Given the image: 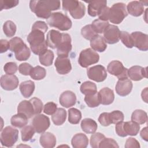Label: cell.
I'll use <instances>...</instances> for the list:
<instances>
[{"mask_svg":"<svg viewBox=\"0 0 148 148\" xmlns=\"http://www.w3.org/2000/svg\"><path fill=\"white\" fill-rule=\"evenodd\" d=\"M47 23L50 27H56L61 31H68L72 25L71 19L61 12L52 13L50 17L47 19Z\"/></svg>","mask_w":148,"mask_h":148,"instance_id":"obj_3","label":"cell"},{"mask_svg":"<svg viewBox=\"0 0 148 148\" xmlns=\"http://www.w3.org/2000/svg\"><path fill=\"white\" fill-rule=\"evenodd\" d=\"M88 77L97 82L104 81L107 77V72L105 68L101 65H97L90 67L87 70Z\"/></svg>","mask_w":148,"mask_h":148,"instance_id":"obj_8","label":"cell"},{"mask_svg":"<svg viewBox=\"0 0 148 148\" xmlns=\"http://www.w3.org/2000/svg\"><path fill=\"white\" fill-rule=\"evenodd\" d=\"M105 138V135L100 132L93 134L90 138V145L92 148H98L101 141Z\"/></svg>","mask_w":148,"mask_h":148,"instance_id":"obj_45","label":"cell"},{"mask_svg":"<svg viewBox=\"0 0 148 148\" xmlns=\"http://www.w3.org/2000/svg\"><path fill=\"white\" fill-rule=\"evenodd\" d=\"M99 54L91 48L83 50L78 58L79 65L83 68H87L91 65L97 63L99 61Z\"/></svg>","mask_w":148,"mask_h":148,"instance_id":"obj_6","label":"cell"},{"mask_svg":"<svg viewBox=\"0 0 148 148\" xmlns=\"http://www.w3.org/2000/svg\"><path fill=\"white\" fill-rule=\"evenodd\" d=\"M123 130L126 136H135L139 131L140 125L139 124L132 121L123 122Z\"/></svg>","mask_w":148,"mask_h":148,"instance_id":"obj_26","label":"cell"},{"mask_svg":"<svg viewBox=\"0 0 148 148\" xmlns=\"http://www.w3.org/2000/svg\"><path fill=\"white\" fill-rule=\"evenodd\" d=\"M120 39L122 43L128 48H132L134 47V43L132 37L126 31H120Z\"/></svg>","mask_w":148,"mask_h":148,"instance_id":"obj_43","label":"cell"},{"mask_svg":"<svg viewBox=\"0 0 148 148\" xmlns=\"http://www.w3.org/2000/svg\"><path fill=\"white\" fill-rule=\"evenodd\" d=\"M54 53L50 50H46L39 55L40 63L46 66L52 65L54 60Z\"/></svg>","mask_w":148,"mask_h":148,"instance_id":"obj_33","label":"cell"},{"mask_svg":"<svg viewBox=\"0 0 148 148\" xmlns=\"http://www.w3.org/2000/svg\"><path fill=\"white\" fill-rule=\"evenodd\" d=\"M128 77L134 81H139L143 78L147 77V68L135 65L128 69Z\"/></svg>","mask_w":148,"mask_h":148,"instance_id":"obj_16","label":"cell"},{"mask_svg":"<svg viewBox=\"0 0 148 148\" xmlns=\"http://www.w3.org/2000/svg\"><path fill=\"white\" fill-rule=\"evenodd\" d=\"M37 29L40 30L45 33L48 29V27L45 22L42 21H37L33 24L32 27V29Z\"/></svg>","mask_w":148,"mask_h":148,"instance_id":"obj_53","label":"cell"},{"mask_svg":"<svg viewBox=\"0 0 148 148\" xmlns=\"http://www.w3.org/2000/svg\"><path fill=\"white\" fill-rule=\"evenodd\" d=\"M82 119L81 112L76 108H70L68 110V121L72 124H77Z\"/></svg>","mask_w":148,"mask_h":148,"instance_id":"obj_36","label":"cell"},{"mask_svg":"<svg viewBox=\"0 0 148 148\" xmlns=\"http://www.w3.org/2000/svg\"><path fill=\"white\" fill-rule=\"evenodd\" d=\"M32 125L36 132L43 133L50 127V119L43 114H38L34 117L32 120Z\"/></svg>","mask_w":148,"mask_h":148,"instance_id":"obj_9","label":"cell"},{"mask_svg":"<svg viewBox=\"0 0 148 148\" xmlns=\"http://www.w3.org/2000/svg\"><path fill=\"white\" fill-rule=\"evenodd\" d=\"M140 135L143 139H144L145 141H147L148 136H147V127L143 128L141 130Z\"/></svg>","mask_w":148,"mask_h":148,"instance_id":"obj_57","label":"cell"},{"mask_svg":"<svg viewBox=\"0 0 148 148\" xmlns=\"http://www.w3.org/2000/svg\"><path fill=\"white\" fill-rule=\"evenodd\" d=\"M71 38L68 34H62V40L57 47V53L58 57H68L69 53L72 50Z\"/></svg>","mask_w":148,"mask_h":148,"instance_id":"obj_12","label":"cell"},{"mask_svg":"<svg viewBox=\"0 0 148 148\" xmlns=\"http://www.w3.org/2000/svg\"><path fill=\"white\" fill-rule=\"evenodd\" d=\"M35 83L31 80L22 82L20 84V90L22 95L26 98L30 97L35 90Z\"/></svg>","mask_w":148,"mask_h":148,"instance_id":"obj_29","label":"cell"},{"mask_svg":"<svg viewBox=\"0 0 148 148\" xmlns=\"http://www.w3.org/2000/svg\"><path fill=\"white\" fill-rule=\"evenodd\" d=\"M18 137V130L11 126H7L1 131L0 136L1 145L8 147H12L17 141Z\"/></svg>","mask_w":148,"mask_h":148,"instance_id":"obj_5","label":"cell"},{"mask_svg":"<svg viewBox=\"0 0 148 148\" xmlns=\"http://www.w3.org/2000/svg\"><path fill=\"white\" fill-rule=\"evenodd\" d=\"M84 101L90 108H95L100 105L98 92L94 94L86 95Z\"/></svg>","mask_w":148,"mask_h":148,"instance_id":"obj_42","label":"cell"},{"mask_svg":"<svg viewBox=\"0 0 148 148\" xmlns=\"http://www.w3.org/2000/svg\"><path fill=\"white\" fill-rule=\"evenodd\" d=\"M127 15L126 6L123 3H116L109 8V20L112 23L115 24L121 23Z\"/></svg>","mask_w":148,"mask_h":148,"instance_id":"obj_4","label":"cell"},{"mask_svg":"<svg viewBox=\"0 0 148 148\" xmlns=\"http://www.w3.org/2000/svg\"><path fill=\"white\" fill-rule=\"evenodd\" d=\"M107 71L119 79L128 77V69L125 68L122 62L118 60L111 61L107 66Z\"/></svg>","mask_w":148,"mask_h":148,"instance_id":"obj_7","label":"cell"},{"mask_svg":"<svg viewBox=\"0 0 148 148\" xmlns=\"http://www.w3.org/2000/svg\"><path fill=\"white\" fill-rule=\"evenodd\" d=\"M33 67L27 62H24L18 66L19 72L25 76L29 75Z\"/></svg>","mask_w":148,"mask_h":148,"instance_id":"obj_51","label":"cell"},{"mask_svg":"<svg viewBox=\"0 0 148 148\" xmlns=\"http://www.w3.org/2000/svg\"><path fill=\"white\" fill-rule=\"evenodd\" d=\"M17 65L14 62H9L5 64L3 70L7 75H13L17 71Z\"/></svg>","mask_w":148,"mask_h":148,"instance_id":"obj_49","label":"cell"},{"mask_svg":"<svg viewBox=\"0 0 148 148\" xmlns=\"http://www.w3.org/2000/svg\"><path fill=\"white\" fill-rule=\"evenodd\" d=\"M66 119V112L63 108H58L56 112L52 115L51 120L56 125L63 124Z\"/></svg>","mask_w":148,"mask_h":148,"instance_id":"obj_32","label":"cell"},{"mask_svg":"<svg viewBox=\"0 0 148 148\" xmlns=\"http://www.w3.org/2000/svg\"><path fill=\"white\" fill-rule=\"evenodd\" d=\"M17 113L24 114L28 117V119H30L34 115H35L33 105L29 100H24L18 104L17 107Z\"/></svg>","mask_w":148,"mask_h":148,"instance_id":"obj_21","label":"cell"},{"mask_svg":"<svg viewBox=\"0 0 148 148\" xmlns=\"http://www.w3.org/2000/svg\"><path fill=\"white\" fill-rule=\"evenodd\" d=\"M119 145L112 138H104L99 143V148H105V147H119Z\"/></svg>","mask_w":148,"mask_h":148,"instance_id":"obj_46","label":"cell"},{"mask_svg":"<svg viewBox=\"0 0 148 148\" xmlns=\"http://www.w3.org/2000/svg\"><path fill=\"white\" fill-rule=\"evenodd\" d=\"M18 79L14 75H5L1 77V86L7 91L16 89L18 85Z\"/></svg>","mask_w":148,"mask_h":148,"instance_id":"obj_14","label":"cell"},{"mask_svg":"<svg viewBox=\"0 0 148 148\" xmlns=\"http://www.w3.org/2000/svg\"><path fill=\"white\" fill-rule=\"evenodd\" d=\"M107 1L105 0H97L88 2V14L91 17H95L99 14L101 10L106 6Z\"/></svg>","mask_w":148,"mask_h":148,"instance_id":"obj_20","label":"cell"},{"mask_svg":"<svg viewBox=\"0 0 148 148\" xmlns=\"http://www.w3.org/2000/svg\"><path fill=\"white\" fill-rule=\"evenodd\" d=\"M98 121L103 126H109L111 124L109 119V113L103 112L101 113L98 117Z\"/></svg>","mask_w":148,"mask_h":148,"instance_id":"obj_52","label":"cell"},{"mask_svg":"<svg viewBox=\"0 0 148 148\" xmlns=\"http://www.w3.org/2000/svg\"><path fill=\"white\" fill-rule=\"evenodd\" d=\"M90 46L92 50L98 52H103L107 48L105 39L102 36L97 35L90 40Z\"/></svg>","mask_w":148,"mask_h":148,"instance_id":"obj_28","label":"cell"},{"mask_svg":"<svg viewBox=\"0 0 148 148\" xmlns=\"http://www.w3.org/2000/svg\"><path fill=\"white\" fill-rule=\"evenodd\" d=\"M45 34L40 30L34 29L27 36L30 48L35 54L39 55L47 50L48 46L45 40Z\"/></svg>","mask_w":148,"mask_h":148,"instance_id":"obj_2","label":"cell"},{"mask_svg":"<svg viewBox=\"0 0 148 148\" xmlns=\"http://www.w3.org/2000/svg\"><path fill=\"white\" fill-rule=\"evenodd\" d=\"M35 130L32 125H25L21 130V140L23 142L30 140L34 136Z\"/></svg>","mask_w":148,"mask_h":148,"instance_id":"obj_38","label":"cell"},{"mask_svg":"<svg viewBox=\"0 0 148 148\" xmlns=\"http://www.w3.org/2000/svg\"><path fill=\"white\" fill-rule=\"evenodd\" d=\"M125 148H130V147H140V145L139 142L134 138H128L125 144Z\"/></svg>","mask_w":148,"mask_h":148,"instance_id":"obj_54","label":"cell"},{"mask_svg":"<svg viewBox=\"0 0 148 148\" xmlns=\"http://www.w3.org/2000/svg\"><path fill=\"white\" fill-rule=\"evenodd\" d=\"M126 8L127 12L135 17L140 16L144 12V6L140 1H131L128 3Z\"/></svg>","mask_w":148,"mask_h":148,"instance_id":"obj_22","label":"cell"},{"mask_svg":"<svg viewBox=\"0 0 148 148\" xmlns=\"http://www.w3.org/2000/svg\"><path fill=\"white\" fill-rule=\"evenodd\" d=\"M97 124L95 120L90 119H84L81 122L82 130L87 134H94L97 130Z\"/></svg>","mask_w":148,"mask_h":148,"instance_id":"obj_30","label":"cell"},{"mask_svg":"<svg viewBox=\"0 0 148 148\" xmlns=\"http://www.w3.org/2000/svg\"><path fill=\"white\" fill-rule=\"evenodd\" d=\"M9 42L5 39H1L0 40V52L1 53H5L9 49Z\"/></svg>","mask_w":148,"mask_h":148,"instance_id":"obj_56","label":"cell"},{"mask_svg":"<svg viewBox=\"0 0 148 148\" xmlns=\"http://www.w3.org/2000/svg\"><path fill=\"white\" fill-rule=\"evenodd\" d=\"M134 43V46L141 51L148 50V35L140 31L133 32L130 34Z\"/></svg>","mask_w":148,"mask_h":148,"instance_id":"obj_11","label":"cell"},{"mask_svg":"<svg viewBox=\"0 0 148 148\" xmlns=\"http://www.w3.org/2000/svg\"><path fill=\"white\" fill-rule=\"evenodd\" d=\"M132 87V82L127 77L119 79L116 85L115 90L118 95L121 97H125L131 92Z\"/></svg>","mask_w":148,"mask_h":148,"instance_id":"obj_13","label":"cell"},{"mask_svg":"<svg viewBox=\"0 0 148 148\" xmlns=\"http://www.w3.org/2000/svg\"><path fill=\"white\" fill-rule=\"evenodd\" d=\"M60 103L64 107L68 108L75 105L76 102V97L74 92L67 90L63 92L60 97Z\"/></svg>","mask_w":148,"mask_h":148,"instance_id":"obj_19","label":"cell"},{"mask_svg":"<svg viewBox=\"0 0 148 148\" xmlns=\"http://www.w3.org/2000/svg\"><path fill=\"white\" fill-rule=\"evenodd\" d=\"M109 24L108 21H102L98 18L94 20L91 24V25L95 32L98 34L103 33L105 28L108 26Z\"/></svg>","mask_w":148,"mask_h":148,"instance_id":"obj_40","label":"cell"},{"mask_svg":"<svg viewBox=\"0 0 148 148\" xmlns=\"http://www.w3.org/2000/svg\"><path fill=\"white\" fill-rule=\"evenodd\" d=\"M81 34L86 39L90 40L98 35L92 28L91 24L86 25L83 27L81 29Z\"/></svg>","mask_w":148,"mask_h":148,"instance_id":"obj_41","label":"cell"},{"mask_svg":"<svg viewBox=\"0 0 148 148\" xmlns=\"http://www.w3.org/2000/svg\"><path fill=\"white\" fill-rule=\"evenodd\" d=\"M62 37V34L59 31L51 29L49 31L46 36V42L47 46L51 49H57L60 45Z\"/></svg>","mask_w":148,"mask_h":148,"instance_id":"obj_17","label":"cell"},{"mask_svg":"<svg viewBox=\"0 0 148 148\" xmlns=\"http://www.w3.org/2000/svg\"><path fill=\"white\" fill-rule=\"evenodd\" d=\"M9 50L14 53V55L22 51L27 46L24 43L23 40L17 36L14 37L9 41Z\"/></svg>","mask_w":148,"mask_h":148,"instance_id":"obj_27","label":"cell"},{"mask_svg":"<svg viewBox=\"0 0 148 148\" xmlns=\"http://www.w3.org/2000/svg\"><path fill=\"white\" fill-rule=\"evenodd\" d=\"M57 72L60 75H66L72 69L70 59L68 57H58L54 63Z\"/></svg>","mask_w":148,"mask_h":148,"instance_id":"obj_15","label":"cell"},{"mask_svg":"<svg viewBox=\"0 0 148 148\" xmlns=\"http://www.w3.org/2000/svg\"><path fill=\"white\" fill-rule=\"evenodd\" d=\"M28 119V117L24 114L18 113L11 117L10 123L14 127L23 128L27 124Z\"/></svg>","mask_w":148,"mask_h":148,"instance_id":"obj_31","label":"cell"},{"mask_svg":"<svg viewBox=\"0 0 148 148\" xmlns=\"http://www.w3.org/2000/svg\"><path fill=\"white\" fill-rule=\"evenodd\" d=\"M98 94L100 104L108 105L112 103L114 99L113 91L108 87L102 88L98 92Z\"/></svg>","mask_w":148,"mask_h":148,"instance_id":"obj_18","label":"cell"},{"mask_svg":"<svg viewBox=\"0 0 148 148\" xmlns=\"http://www.w3.org/2000/svg\"><path fill=\"white\" fill-rule=\"evenodd\" d=\"M29 75L32 79L39 80L45 77L46 75V71L44 68L38 65L33 68Z\"/></svg>","mask_w":148,"mask_h":148,"instance_id":"obj_37","label":"cell"},{"mask_svg":"<svg viewBox=\"0 0 148 148\" xmlns=\"http://www.w3.org/2000/svg\"><path fill=\"white\" fill-rule=\"evenodd\" d=\"M19 3L17 0H1V10L3 9H9L16 6Z\"/></svg>","mask_w":148,"mask_h":148,"instance_id":"obj_48","label":"cell"},{"mask_svg":"<svg viewBox=\"0 0 148 148\" xmlns=\"http://www.w3.org/2000/svg\"><path fill=\"white\" fill-rule=\"evenodd\" d=\"M86 8L84 5L80 1H76L69 10L71 16L75 19H80L85 14Z\"/></svg>","mask_w":148,"mask_h":148,"instance_id":"obj_23","label":"cell"},{"mask_svg":"<svg viewBox=\"0 0 148 148\" xmlns=\"http://www.w3.org/2000/svg\"><path fill=\"white\" fill-rule=\"evenodd\" d=\"M29 8L37 17L48 19L51 14V11L60 9V1L51 0L31 1Z\"/></svg>","mask_w":148,"mask_h":148,"instance_id":"obj_1","label":"cell"},{"mask_svg":"<svg viewBox=\"0 0 148 148\" xmlns=\"http://www.w3.org/2000/svg\"><path fill=\"white\" fill-rule=\"evenodd\" d=\"M39 142L43 147L53 148L56 146V138L51 132H44L40 136Z\"/></svg>","mask_w":148,"mask_h":148,"instance_id":"obj_24","label":"cell"},{"mask_svg":"<svg viewBox=\"0 0 148 148\" xmlns=\"http://www.w3.org/2000/svg\"><path fill=\"white\" fill-rule=\"evenodd\" d=\"M71 143L74 148H86L88 146V139L85 134L78 133L73 136Z\"/></svg>","mask_w":148,"mask_h":148,"instance_id":"obj_25","label":"cell"},{"mask_svg":"<svg viewBox=\"0 0 148 148\" xmlns=\"http://www.w3.org/2000/svg\"><path fill=\"white\" fill-rule=\"evenodd\" d=\"M57 109V104L53 102H49L44 105L43 112L48 115H53Z\"/></svg>","mask_w":148,"mask_h":148,"instance_id":"obj_50","label":"cell"},{"mask_svg":"<svg viewBox=\"0 0 148 148\" xmlns=\"http://www.w3.org/2000/svg\"><path fill=\"white\" fill-rule=\"evenodd\" d=\"M80 91L85 95L94 94L97 92V86L90 81H86L83 83L80 87Z\"/></svg>","mask_w":148,"mask_h":148,"instance_id":"obj_35","label":"cell"},{"mask_svg":"<svg viewBox=\"0 0 148 148\" xmlns=\"http://www.w3.org/2000/svg\"><path fill=\"white\" fill-rule=\"evenodd\" d=\"M3 31L6 36L12 37L16 34V25L13 21L8 20L3 25Z\"/></svg>","mask_w":148,"mask_h":148,"instance_id":"obj_39","label":"cell"},{"mask_svg":"<svg viewBox=\"0 0 148 148\" xmlns=\"http://www.w3.org/2000/svg\"><path fill=\"white\" fill-rule=\"evenodd\" d=\"M29 101L32 102L33 105L35 110V114L36 115L38 114H40L42 111L43 107V105L42 101L40 99L36 97L31 98V99H29Z\"/></svg>","mask_w":148,"mask_h":148,"instance_id":"obj_47","label":"cell"},{"mask_svg":"<svg viewBox=\"0 0 148 148\" xmlns=\"http://www.w3.org/2000/svg\"><path fill=\"white\" fill-rule=\"evenodd\" d=\"M111 124H117L124 120V114L120 110H114L109 113Z\"/></svg>","mask_w":148,"mask_h":148,"instance_id":"obj_44","label":"cell"},{"mask_svg":"<svg viewBox=\"0 0 148 148\" xmlns=\"http://www.w3.org/2000/svg\"><path fill=\"white\" fill-rule=\"evenodd\" d=\"M120 29L117 26L109 24L103 32V39L108 44H114L120 40Z\"/></svg>","mask_w":148,"mask_h":148,"instance_id":"obj_10","label":"cell"},{"mask_svg":"<svg viewBox=\"0 0 148 148\" xmlns=\"http://www.w3.org/2000/svg\"><path fill=\"white\" fill-rule=\"evenodd\" d=\"M109 8L107 6H105L98 15L99 19L102 21H108V20H109Z\"/></svg>","mask_w":148,"mask_h":148,"instance_id":"obj_55","label":"cell"},{"mask_svg":"<svg viewBox=\"0 0 148 148\" xmlns=\"http://www.w3.org/2000/svg\"><path fill=\"white\" fill-rule=\"evenodd\" d=\"M131 121L139 124H143L147 120V115L146 112L141 109L134 110L131 115Z\"/></svg>","mask_w":148,"mask_h":148,"instance_id":"obj_34","label":"cell"}]
</instances>
